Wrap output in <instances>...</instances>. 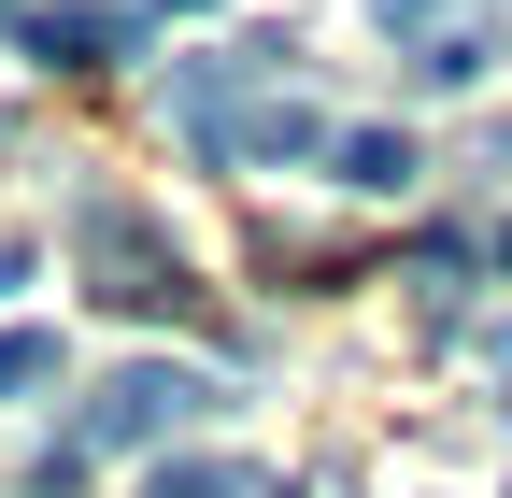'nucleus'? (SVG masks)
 Here are the masks:
<instances>
[{"label": "nucleus", "instance_id": "obj_12", "mask_svg": "<svg viewBox=\"0 0 512 498\" xmlns=\"http://www.w3.org/2000/svg\"><path fill=\"white\" fill-rule=\"evenodd\" d=\"M498 271H512V228H498Z\"/></svg>", "mask_w": 512, "mask_h": 498}, {"label": "nucleus", "instance_id": "obj_10", "mask_svg": "<svg viewBox=\"0 0 512 498\" xmlns=\"http://www.w3.org/2000/svg\"><path fill=\"white\" fill-rule=\"evenodd\" d=\"M484 370H498V399H512V328H498V342H484Z\"/></svg>", "mask_w": 512, "mask_h": 498}, {"label": "nucleus", "instance_id": "obj_3", "mask_svg": "<svg viewBox=\"0 0 512 498\" xmlns=\"http://www.w3.org/2000/svg\"><path fill=\"white\" fill-rule=\"evenodd\" d=\"M72 242H86V271H100L114 314H185V299H200V285H185V257H171V242L128 214V200H86V214H72Z\"/></svg>", "mask_w": 512, "mask_h": 498}, {"label": "nucleus", "instance_id": "obj_8", "mask_svg": "<svg viewBox=\"0 0 512 498\" xmlns=\"http://www.w3.org/2000/svg\"><path fill=\"white\" fill-rule=\"evenodd\" d=\"M57 385V328H0V399H43Z\"/></svg>", "mask_w": 512, "mask_h": 498}, {"label": "nucleus", "instance_id": "obj_9", "mask_svg": "<svg viewBox=\"0 0 512 498\" xmlns=\"http://www.w3.org/2000/svg\"><path fill=\"white\" fill-rule=\"evenodd\" d=\"M15 285H29V242H0V299H15Z\"/></svg>", "mask_w": 512, "mask_h": 498}, {"label": "nucleus", "instance_id": "obj_5", "mask_svg": "<svg viewBox=\"0 0 512 498\" xmlns=\"http://www.w3.org/2000/svg\"><path fill=\"white\" fill-rule=\"evenodd\" d=\"M328 171L356 185V200H413V171H427V157H413V129H342Z\"/></svg>", "mask_w": 512, "mask_h": 498}, {"label": "nucleus", "instance_id": "obj_7", "mask_svg": "<svg viewBox=\"0 0 512 498\" xmlns=\"http://www.w3.org/2000/svg\"><path fill=\"white\" fill-rule=\"evenodd\" d=\"M143 498H271V484H256L242 456H171V470H157Z\"/></svg>", "mask_w": 512, "mask_h": 498}, {"label": "nucleus", "instance_id": "obj_11", "mask_svg": "<svg viewBox=\"0 0 512 498\" xmlns=\"http://www.w3.org/2000/svg\"><path fill=\"white\" fill-rule=\"evenodd\" d=\"M157 15H228V0H157Z\"/></svg>", "mask_w": 512, "mask_h": 498}, {"label": "nucleus", "instance_id": "obj_4", "mask_svg": "<svg viewBox=\"0 0 512 498\" xmlns=\"http://www.w3.org/2000/svg\"><path fill=\"white\" fill-rule=\"evenodd\" d=\"M15 57H43V72H114V57H143V15H114V0H29Z\"/></svg>", "mask_w": 512, "mask_h": 498}, {"label": "nucleus", "instance_id": "obj_2", "mask_svg": "<svg viewBox=\"0 0 512 498\" xmlns=\"http://www.w3.org/2000/svg\"><path fill=\"white\" fill-rule=\"evenodd\" d=\"M200 413H214V370H185V356H128L114 385L86 399V456H157V442H185Z\"/></svg>", "mask_w": 512, "mask_h": 498}, {"label": "nucleus", "instance_id": "obj_1", "mask_svg": "<svg viewBox=\"0 0 512 498\" xmlns=\"http://www.w3.org/2000/svg\"><path fill=\"white\" fill-rule=\"evenodd\" d=\"M285 72H299V43H214V57H185V72H171V129L200 143L214 171H299V157H328L342 129Z\"/></svg>", "mask_w": 512, "mask_h": 498}, {"label": "nucleus", "instance_id": "obj_6", "mask_svg": "<svg viewBox=\"0 0 512 498\" xmlns=\"http://www.w3.org/2000/svg\"><path fill=\"white\" fill-rule=\"evenodd\" d=\"M370 29L399 43V57H427V43H470V29H498V0H370Z\"/></svg>", "mask_w": 512, "mask_h": 498}]
</instances>
